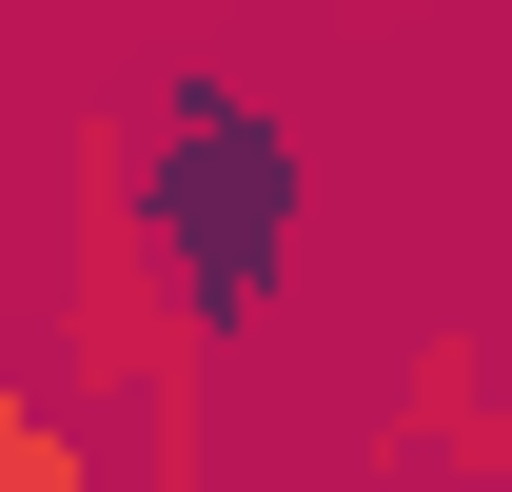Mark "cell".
<instances>
[{
  "mask_svg": "<svg viewBox=\"0 0 512 492\" xmlns=\"http://www.w3.org/2000/svg\"><path fill=\"white\" fill-rule=\"evenodd\" d=\"M414 433H434L453 473H512V433H493V374H473V355H414V394H394V433H375V453H414Z\"/></svg>",
  "mask_w": 512,
  "mask_h": 492,
  "instance_id": "6da1fadb",
  "label": "cell"
},
{
  "mask_svg": "<svg viewBox=\"0 0 512 492\" xmlns=\"http://www.w3.org/2000/svg\"><path fill=\"white\" fill-rule=\"evenodd\" d=\"M0 492H138V473H99V453H79L40 374H0Z\"/></svg>",
  "mask_w": 512,
  "mask_h": 492,
  "instance_id": "7a4b0ae2",
  "label": "cell"
}]
</instances>
